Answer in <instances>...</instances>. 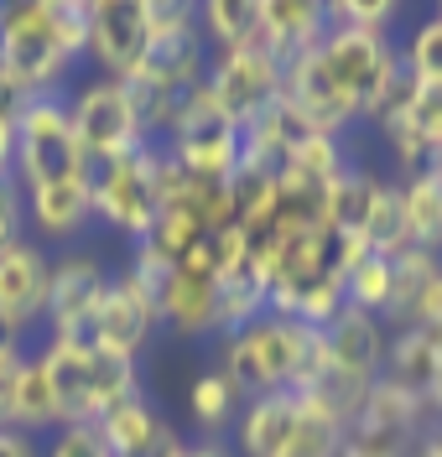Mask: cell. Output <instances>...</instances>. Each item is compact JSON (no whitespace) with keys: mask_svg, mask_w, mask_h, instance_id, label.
Instances as JSON below:
<instances>
[{"mask_svg":"<svg viewBox=\"0 0 442 457\" xmlns=\"http://www.w3.org/2000/svg\"><path fill=\"white\" fill-rule=\"evenodd\" d=\"M88 53V0H5L0 5V68L27 88L68 94Z\"/></svg>","mask_w":442,"mask_h":457,"instance_id":"1","label":"cell"},{"mask_svg":"<svg viewBox=\"0 0 442 457\" xmlns=\"http://www.w3.org/2000/svg\"><path fill=\"white\" fill-rule=\"evenodd\" d=\"M318 359H323L318 328L265 307L239 333L219 338V359L213 364L229 374L245 390V400H250V395H276V390H302L313 379V370H318Z\"/></svg>","mask_w":442,"mask_h":457,"instance_id":"2","label":"cell"},{"mask_svg":"<svg viewBox=\"0 0 442 457\" xmlns=\"http://www.w3.org/2000/svg\"><path fill=\"white\" fill-rule=\"evenodd\" d=\"M167 203V145L141 141L115 162L94 167V224L136 245Z\"/></svg>","mask_w":442,"mask_h":457,"instance_id":"3","label":"cell"},{"mask_svg":"<svg viewBox=\"0 0 442 457\" xmlns=\"http://www.w3.org/2000/svg\"><path fill=\"white\" fill-rule=\"evenodd\" d=\"M73 177H94V162L73 130L68 94H42L16 120V187L27 193V187H53Z\"/></svg>","mask_w":442,"mask_h":457,"instance_id":"4","label":"cell"},{"mask_svg":"<svg viewBox=\"0 0 442 457\" xmlns=\"http://www.w3.org/2000/svg\"><path fill=\"white\" fill-rule=\"evenodd\" d=\"M167 156L188 177H204V182H229L239 171V151H245V130H239L229 114L219 110V99L204 84L193 88L182 104H177L172 125H167Z\"/></svg>","mask_w":442,"mask_h":457,"instance_id":"5","label":"cell"},{"mask_svg":"<svg viewBox=\"0 0 442 457\" xmlns=\"http://www.w3.org/2000/svg\"><path fill=\"white\" fill-rule=\"evenodd\" d=\"M68 114H73V130L84 141L88 162H115L125 151L146 141L141 130V110H136V94L125 79H104V73H88L79 84H68Z\"/></svg>","mask_w":442,"mask_h":457,"instance_id":"6","label":"cell"},{"mask_svg":"<svg viewBox=\"0 0 442 457\" xmlns=\"http://www.w3.org/2000/svg\"><path fill=\"white\" fill-rule=\"evenodd\" d=\"M219 291H224V265L213 255V239H204L193 255L177 260L162 276V286L151 296H156V312H162L167 333H177V338H213L219 333Z\"/></svg>","mask_w":442,"mask_h":457,"instance_id":"7","label":"cell"},{"mask_svg":"<svg viewBox=\"0 0 442 457\" xmlns=\"http://www.w3.org/2000/svg\"><path fill=\"white\" fill-rule=\"evenodd\" d=\"M110 276H115V265L99 255V250H88V245L58 250V255H53V291H47L42 338L88 348V322H94V307H99Z\"/></svg>","mask_w":442,"mask_h":457,"instance_id":"8","label":"cell"},{"mask_svg":"<svg viewBox=\"0 0 442 457\" xmlns=\"http://www.w3.org/2000/svg\"><path fill=\"white\" fill-rule=\"evenodd\" d=\"M53 291V250H42L31 234L0 250V333L16 343L42 338Z\"/></svg>","mask_w":442,"mask_h":457,"instance_id":"9","label":"cell"},{"mask_svg":"<svg viewBox=\"0 0 442 457\" xmlns=\"http://www.w3.org/2000/svg\"><path fill=\"white\" fill-rule=\"evenodd\" d=\"M204 88L219 99V110L235 120L239 130H250L255 120L281 104V62L261 47H239V53H208Z\"/></svg>","mask_w":442,"mask_h":457,"instance_id":"10","label":"cell"},{"mask_svg":"<svg viewBox=\"0 0 442 457\" xmlns=\"http://www.w3.org/2000/svg\"><path fill=\"white\" fill-rule=\"evenodd\" d=\"M151 53V0H88L84 62L104 79H136Z\"/></svg>","mask_w":442,"mask_h":457,"instance_id":"11","label":"cell"},{"mask_svg":"<svg viewBox=\"0 0 442 457\" xmlns=\"http://www.w3.org/2000/svg\"><path fill=\"white\" fill-rule=\"evenodd\" d=\"M162 333V312H156V296L136 281L125 265H115V276L104 286L94 322H88V348L99 353H115V359H141V348Z\"/></svg>","mask_w":442,"mask_h":457,"instance_id":"12","label":"cell"},{"mask_svg":"<svg viewBox=\"0 0 442 457\" xmlns=\"http://www.w3.org/2000/svg\"><path fill=\"white\" fill-rule=\"evenodd\" d=\"M27 234L42 250H73L84 245L94 228V177H73V182H53V187H27Z\"/></svg>","mask_w":442,"mask_h":457,"instance_id":"13","label":"cell"},{"mask_svg":"<svg viewBox=\"0 0 442 457\" xmlns=\"http://www.w3.org/2000/svg\"><path fill=\"white\" fill-rule=\"evenodd\" d=\"M94 427H99V436H104L110 457H167L177 442H182V431L151 405L146 390L130 395V400H120L115 411H104Z\"/></svg>","mask_w":442,"mask_h":457,"instance_id":"14","label":"cell"},{"mask_svg":"<svg viewBox=\"0 0 442 457\" xmlns=\"http://www.w3.org/2000/svg\"><path fill=\"white\" fill-rule=\"evenodd\" d=\"M37 359H42V370H47V385H53L63 427H73V421H99V400H94V348L37 338Z\"/></svg>","mask_w":442,"mask_h":457,"instance_id":"15","label":"cell"},{"mask_svg":"<svg viewBox=\"0 0 442 457\" xmlns=\"http://www.w3.org/2000/svg\"><path fill=\"white\" fill-rule=\"evenodd\" d=\"M296 427H302V395L296 390L250 395L235 421V457H287Z\"/></svg>","mask_w":442,"mask_h":457,"instance_id":"16","label":"cell"},{"mask_svg":"<svg viewBox=\"0 0 442 457\" xmlns=\"http://www.w3.org/2000/svg\"><path fill=\"white\" fill-rule=\"evenodd\" d=\"M318 343H323V359L328 364H338V370H354V374H370L380 370L385 359V328L375 312H359V307H338V312L328 317L323 328H318Z\"/></svg>","mask_w":442,"mask_h":457,"instance_id":"17","label":"cell"},{"mask_svg":"<svg viewBox=\"0 0 442 457\" xmlns=\"http://www.w3.org/2000/svg\"><path fill=\"white\" fill-rule=\"evenodd\" d=\"M261 53H271L281 68L292 57L313 53L328 37V5H296V0H261Z\"/></svg>","mask_w":442,"mask_h":457,"instance_id":"18","label":"cell"},{"mask_svg":"<svg viewBox=\"0 0 442 457\" xmlns=\"http://www.w3.org/2000/svg\"><path fill=\"white\" fill-rule=\"evenodd\" d=\"M380 177L364 167H344L333 182H328L323 193H318V213H323V224L333 234H344V239H359L364 224H370V208L380 198Z\"/></svg>","mask_w":442,"mask_h":457,"instance_id":"19","label":"cell"},{"mask_svg":"<svg viewBox=\"0 0 442 457\" xmlns=\"http://www.w3.org/2000/svg\"><path fill=\"white\" fill-rule=\"evenodd\" d=\"M5 427L31 431V436H47L53 427H63V421H58V400H53V385H47V370H42V359H37V343L27 348L21 370H16V379H11Z\"/></svg>","mask_w":442,"mask_h":457,"instance_id":"20","label":"cell"},{"mask_svg":"<svg viewBox=\"0 0 442 457\" xmlns=\"http://www.w3.org/2000/svg\"><path fill=\"white\" fill-rule=\"evenodd\" d=\"M188 421L198 436H224V431L239 421V405H245V390H239L229 374L219 370V364H208V370L193 374V385H188Z\"/></svg>","mask_w":442,"mask_h":457,"instance_id":"21","label":"cell"},{"mask_svg":"<svg viewBox=\"0 0 442 457\" xmlns=\"http://www.w3.org/2000/svg\"><path fill=\"white\" fill-rule=\"evenodd\" d=\"M261 0H208V5H198V31H204L208 53L261 47Z\"/></svg>","mask_w":442,"mask_h":457,"instance_id":"22","label":"cell"},{"mask_svg":"<svg viewBox=\"0 0 442 457\" xmlns=\"http://www.w3.org/2000/svg\"><path fill=\"white\" fill-rule=\"evenodd\" d=\"M401 213H406V245L421 255H442V182L432 171H412L401 182Z\"/></svg>","mask_w":442,"mask_h":457,"instance_id":"23","label":"cell"},{"mask_svg":"<svg viewBox=\"0 0 442 457\" xmlns=\"http://www.w3.org/2000/svg\"><path fill=\"white\" fill-rule=\"evenodd\" d=\"M349 167V151L344 141H333V136H318V130H302L292 145H287V162H281V177H292V182H307V187H318L323 193L328 182L338 177V171Z\"/></svg>","mask_w":442,"mask_h":457,"instance_id":"24","label":"cell"},{"mask_svg":"<svg viewBox=\"0 0 442 457\" xmlns=\"http://www.w3.org/2000/svg\"><path fill=\"white\" fill-rule=\"evenodd\" d=\"M344 302L359 312H390L396 307V260L390 255H364L344 265Z\"/></svg>","mask_w":442,"mask_h":457,"instance_id":"25","label":"cell"},{"mask_svg":"<svg viewBox=\"0 0 442 457\" xmlns=\"http://www.w3.org/2000/svg\"><path fill=\"white\" fill-rule=\"evenodd\" d=\"M401 68L412 73L416 84H442V16H421L406 37V53H401Z\"/></svg>","mask_w":442,"mask_h":457,"instance_id":"26","label":"cell"},{"mask_svg":"<svg viewBox=\"0 0 442 457\" xmlns=\"http://www.w3.org/2000/svg\"><path fill=\"white\" fill-rule=\"evenodd\" d=\"M42 457H110V447L94 421H73V427H53L42 436Z\"/></svg>","mask_w":442,"mask_h":457,"instance_id":"27","label":"cell"},{"mask_svg":"<svg viewBox=\"0 0 442 457\" xmlns=\"http://www.w3.org/2000/svg\"><path fill=\"white\" fill-rule=\"evenodd\" d=\"M27 234V203H21V187L16 182H0V250L16 245Z\"/></svg>","mask_w":442,"mask_h":457,"instance_id":"28","label":"cell"},{"mask_svg":"<svg viewBox=\"0 0 442 457\" xmlns=\"http://www.w3.org/2000/svg\"><path fill=\"white\" fill-rule=\"evenodd\" d=\"M31 343H16V338H0V427H5V400H11V379L21 370Z\"/></svg>","mask_w":442,"mask_h":457,"instance_id":"29","label":"cell"},{"mask_svg":"<svg viewBox=\"0 0 442 457\" xmlns=\"http://www.w3.org/2000/svg\"><path fill=\"white\" fill-rule=\"evenodd\" d=\"M27 104H31V94L16 84L5 68H0V125H16V120L27 114Z\"/></svg>","mask_w":442,"mask_h":457,"instance_id":"30","label":"cell"},{"mask_svg":"<svg viewBox=\"0 0 442 457\" xmlns=\"http://www.w3.org/2000/svg\"><path fill=\"white\" fill-rule=\"evenodd\" d=\"M167 457H235V447H229L224 436H193V442L182 436Z\"/></svg>","mask_w":442,"mask_h":457,"instance_id":"31","label":"cell"},{"mask_svg":"<svg viewBox=\"0 0 442 457\" xmlns=\"http://www.w3.org/2000/svg\"><path fill=\"white\" fill-rule=\"evenodd\" d=\"M0 457H42V436L16 427H0Z\"/></svg>","mask_w":442,"mask_h":457,"instance_id":"32","label":"cell"},{"mask_svg":"<svg viewBox=\"0 0 442 457\" xmlns=\"http://www.w3.org/2000/svg\"><path fill=\"white\" fill-rule=\"evenodd\" d=\"M0 182H16V125H0Z\"/></svg>","mask_w":442,"mask_h":457,"instance_id":"33","label":"cell"},{"mask_svg":"<svg viewBox=\"0 0 442 457\" xmlns=\"http://www.w3.org/2000/svg\"><path fill=\"white\" fill-rule=\"evenodd\" d=\"M438 16H442V5H438Z\"/></svg>","mask_w":442,"mask_h":457,"instance_id":"34","label":"cell"},{"mask_svg":"<svg viewBox=\"0 0 442 457\" xmlns=\"http://www.w3.org/2000/svg\"><path fill=\"white\" fill-rule=\"evenodd\" d=\"M0 338H5V333H0Z\"/></svg>","mask_w":442,"mask_h":457,"instance_id":"35","label":"cell"}]
</instances>
